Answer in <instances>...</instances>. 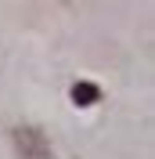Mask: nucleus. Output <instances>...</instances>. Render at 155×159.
Segmentation results:
<instances>
[{"label": "nucleus", "mask_w": 155, "mask_h": 159, "mask_svg": "<svg viewBox=\"0 0 155 159\" xmlns=\"http://www.w3.org/2000/svg\"><path fill=\"white\" fill-rule=\"evenodd\" d=\"M15 145H18V159H58L36 127H18L15 130Z\"/></svg>", "instance_id": "f257e3e1"}, {"label": "nucleus", "mask_w": 155, "mask_h": 159, "mask_svg": "<svg viewBox=\"0 0 155 159\" xmlns=\"http://www.w3.org/2000/svg\"><path fill=\"white\" fill-rule=\"evenodd\" d=\"M97 98H101V90H97L94 83H76V87H72V101H76L79 109H87V105H94Z\"/></svg>", "instance_id": "f03ea898"}]
</instances>
